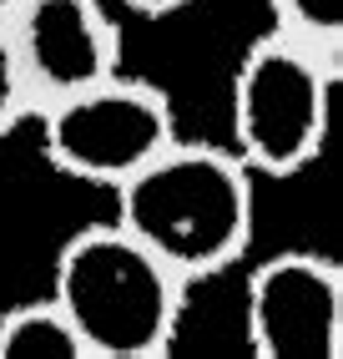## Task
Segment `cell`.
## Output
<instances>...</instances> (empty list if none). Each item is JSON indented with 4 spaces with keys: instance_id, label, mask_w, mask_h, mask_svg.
<instances>
[{
    "instance_id": "2",
    "label": "cell",
    "mask_w": 343,
    "mask_h": 359,
    "mask_svg": "<svg viewBox=\"0 0 343 359\" xmlns=\"http://www.w3.org/2000/svg\"><path fill=\"white\" fill-rule=\"evenodd\" d=\"M46 294L76 324L86 359H167L182 334L187 283L116 218L66 233Z\"/></svg>"
},
{
    "instance_id": "4",
    "label": "cell",
    "mask_w": 343,
    "mask_h": 359,
    "mask_svg": "<svg viewBox=\"0 0 343 359\" xmlns=\"http://www.w3.org/2000/svg\"><path fill=\"white\" fill-rule=\"evenodd\" d=\"M31 122L41 132V157L61 177L116 193L177 137V107L162 86L121 66L81 91L36 107Z\"/></svg>"
},
{
    "instance_id": "1",
    "label": "cell",
    "mask_w": 343,
    "mask_h": 359,
    "mask_svg": "<svg viewBox=\"0 0 343 359\" xmlns=\"http://www.w3.org/2000/svg\"><path fill=\"white\" fill-rule=\"evenodd\" d=\"M111 218L152 248L187 289L248 258L258 228V177L223 142L182 132L116 187Z\"/></svg>"
},
{
    "instance_id": "5",
    "label": "cell",
    "mask_w": 343,
    "mask_h": 359,
    "mask_svg": "<svg viewBox=\"0 0 343 359\" xmlns=\"http://www.w3.org/2000/svg\"><path fill=\"white\" fill-rule=\"evenodd\" d=\"M242 329L253 359H343V269L313 248L253 263Z\"/></svg>"
},
{
    "instance_id": "8",
    "label": "cell",
    "mask_w": 343,
    "mask_h": 359,
    "mask_svg": "<svg viewBox=\"0 0 343 359\" xmlns=\"http://www.w3.org/2000/svg\"><path fill=\"white\" fill-rule=\"evenodd\" d=\"M267 31L343 61V0H267Z\"/></svg>"
},
{
    "instance_id": "3",
    "label": "cell",
    "mask_w": 343,
    "mask_h": 359,
    "mask_svg": "<svg viewBox=\"0 0 343 359\" xmlns=\"http://www.w3.org/2000/svg\"><path fill=\"white\" fill-rule=\"evenodd\" d=\"M343 61L262 31L232 71V142L253 177H298L328 147Z\"/></svg>"
},
{
    "instance_id": "9",
    "label": "cell",
    "mask_w": 343,
    "mask_h": 359,
    "mask_svg": "<svg viewBox=\"0 0 343 359\" xmlns=\"http://www.w3.org/2000/svg\"><path fill=\"white\" fill-rule=\"evenodd\" d=\"M31 116H36V91H31L26 66H20L15 36L6 26V15H0V142L20 127H31Z\"/></svg>"
},
{
    "instance_id": "10",
    "label": "cell",
    "mask_w": 343,
    "mask_h": 359,
    "mask_svg": "<svg viewBox=\"0 0 343 359\" xmlns=\"http://www.w3.org/2000/svg\"><path fill=\"white\" fill-rule=\"evenodd\" d=\"M132 15H146V20H162V15H177L187 6H197V0H121Z\"/></svg>"
},
{
    "instance_id": "6",
    "label": "cell",
    "mask_w": 343,
    "mask_h": 359,
    "mask_svg": "<svg viewBox=\"0 0 343 359\" xmlns=\"http://www.w3.org/2000/svg\"><path fill=\"white\" fill-rule=\"evenodd\" d=\"M36 107L121 71V31L102 0H0Z\"/></svg>"
},
{
    "instance_id": "7",
    "label": "cell",
    "mask_w": 343,
    "mask_h": 359,
    "mask_svg": "<svg viewBox=\"0 0 343 359\" xmlns=\"http://www.w3.org/2000/svg\"><path fill=\"white\" fill-rule=\"evenodd\" d=\"M0 359H86V344L66 309L51 294H41L0 314Z\"/></svg>"
}]
</instances>
